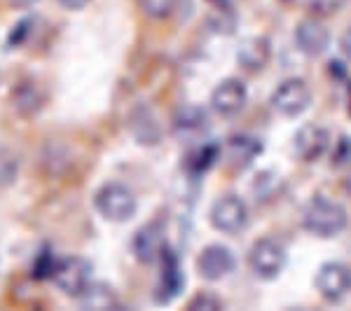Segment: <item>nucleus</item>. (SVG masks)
Returning a JSON list of instances; mask_svg holds the SVG:
<instances>
[{
	"instance_id": "1",
	"label": "nucleus",
	"mask_w": 351,
	"mask_h": 311,
	"mask_svg": "<svg viewBox=\"0 0 351 311\" xmlns=\"http://www.w3.org/2000/svg\"><path fill=\"white\" fill-rule=\"evenodd\" d=\"M347 223V208L337 201H330L328 197H314L302 211V227L321 239L337 236L339 232H344Z\"/></svg>"
},
{
	"instance_id": "2",
	"label": "nucleus",
	"mask_w": 351,
	"mask_h": 311,
	"mask_svg": "<svg viewBox=\"0 0 351 311\" xmlns=\"http://www.w3.org/2000/svg\"><path fill=\"white\" fill-rule=\"evenodd\" d=\"M94 206L106 220L110 223H127L136 213V197L134 192L122 183H106L101 185L94 197Z\"/></svg>"
},
{
	"instance_id": "3",
	"label": "nucleus",
	"mask_w": 351,
	"mask_h": 311,
	"mask_svg": "<svg viewBox=\"0 0 351 311\" xmlns=\"http://www.w3.org/2000/svg\"><path fill=\"white\" fill-rule=\"evenodd\" d=\"M92 264L87 262L80 256H68V258H59L52 274V281L66 295L80 297L89 286H92Z\"/></svg>"
},
{
	"instance_id": "4",
	"label": "nucleus",
	"mask_w": 351,
	"mask_h": 311,
	"mask_svg": "<svg viewBox=\"0 0 351 311\" xmlns=\"http://www.w3.org/2000/svg\"><path fill=\"white\" fill-rule=\"evenodd\" d=\"M311 87L302 77H288L271 94V108L284 117H300L311 105Z\"/></svg>"
},
{
	"instance_id": "5",
	"label": "nucleus",
	"mask_w": 351,
	"mask_h": 311,
	"mask_svg": "<svg viewBox=\"0 0 351 311\" xmlns=\"http://www.w3.org/2000/svg\"><path fill=\"white\" fill-rule=\"evenodd\" d=\"M248 264L258 279L271 281L286 267V251L274 239H258L248 251Z\"/></svg>"
},
{
	"instance_id": "6",
	"label": "nucleus",
	"mask_w": 351,
	"mask_h": 311,
	"mask_svg": "<svg viewBox=\"0 0 351 311\" xmlns=\"http://www.w3.org/2000/svg\"><path fill=\"white\" fill-rule=\"evenodd\" d=\"M208 220H211L213 227L218 232H223V234H237V232L243 229V225H246L248 208L241 197L225 195L213 201L211 211H208Z\"/></svg>"
},
{
	"instance_id": "7",
	"label": "nucleus",
	"mask_w": 351,
	"mask_h": 311,
	"mask_svg": "<svg viewBox=\"0 0 351 311\" xmlns=\"http://www.w3.org/2000/svg\"><path fill=\"white\" fill-rule=\"evenodd\" d=\"M319 295L328 302H339L351 293V267L344 262H326L321 264L314 279Z\"/></svg>"
},
{
	"instance_id": "8",
	"label": "nucleus",
	"mask_w": 351,
	"mask_h": 311,
	"mask_svg": "<svg viewBox=\"0 0 351 311\" xmlns=\"http://www.w3.org/2000/svg\"><path fill=\"white\" fill-rule=\"evenodd\" d=\"M330 148V132L319 124H302L293 136V150L302 162H316Z\"/></svg>"
},
{
	"instance_id": "9",
	"label": "nucleus",
	"mask_w": 351,
	"mask_h": 311,
	"mask_svg": "<svg viewBox=\"0 0 351 311\" xmlns=\"http://www.w3.org/2000/svg\"><path fill=\"white\" fill-rule=\"evenodd\" d=\"M295 45L298 49L309 59H319L328 52L330 47V31L324 21L314 19V16H307L295 26Z\"/></svg>"
},
{
	"instance_id": "10",
	"label": "nucleus",
	"mask_w": 351,
	"mask_h": 311,
	"mask_svg": "<svg viewBox=\"0 0 351 311\" xmlns=\"http://www.w3.org/2000/svg\"><path fill=\"white\" fill-rule=\"evenodd\" d=\"M237 267V258L228 246L223 244H211L202 248L199 258H197V271L202 274V279L206 281H220L225 276H230Z\"/></svg>"
},
{
	"instance_id": "11",
	"label": "nucleus",
	"mask_w": 351,
	"mask_h": 311,
	"mask_svg": "<svg viewBox=\"0 0 351 311\" xmlns=\"http://www.w3.org/2000/svg\"><path fill=\"white\" fill-rule=\"evenodd\" d=\"M134 256L138 262L143 264H152L157 260H162V256L167 253V234H164V227L160 223H148L143 225L138 232L134 234Z\"/></svg>"
},
{
	"instance_id": "12",
	"label": "nucleus",
	"mask_w": 351,
	"mask_h": 311,
	"mask_svg": "<svg viewBox=\"0 0 351 311\" xmlns=\"http://www.w3.org/2000/svg\"><path fill=\"white\" fill-rule=\"evenodd\" d=\"M248 101V92L246 84H243L239 77H228L213 89L211 94V108L223 117H232L239 115Z\"/></svg>"
},
{
	"instance_id": "13",
	"label": "nucleus",
	"mask_w": 351,
	"mask_h": 311,
	"mask_svg": "<svg viewBox=\"0 0 351 311\" xmlns=\"http://www.w3.org/2000/svg\"><path fill=\"white\" fill-rule=\"evenodd\" d=\"M271 59V42L267 36H253L241 42L239 52H237V61L248 73H258L269 64Z\"/></svg>"
},
{
	"instance_id": "14",
	"label": "nucleus",
	"mask_w": 351,
	"mask_h": 311,
	"mask_svg": "<svg viewBox=\"0 0 351 311\" xmlns=\"http://www.w3.org/2000/svg\"><path fill=\"white\" fill-rule=\"evenodd\" d=\"M183 290V274H180L178 258L171 248L162 256V276L157 284V302H171V299Z\"/></svg>"
},
{
	"instance_id": "15",
	"label": "nucleus",
	"mask_w": 351,
	"mask_h": 311,
	"mask_svg": "<svg viewBox=\"0 0 351 311\" xmlns=\"http://www.w3.org/2000/svg\"><path fill=\"white\" fill-rule=\"evenodd\" d=\"M260 155H263V143H260L256 136L237 134L228 140V157L232 160L234 166L248 169Z\"/></svg>"
},
{
	"instance_id": "16",
	"label": "nucleus",
	"mask_w": 351,
	"mask_h": 311,
	"mask_svg": "<svg viewBox=\"0 0 351 311\" xmlns=\"http://www.w3.org/2000/svg\"><path fill=\"white\" fill-rule=\"evenodd\" d=\"M80 302L84 311H110L117 304V297L110 286L94 284L92 281V286L80 295Z\"/></svg>"
},
{
	"instance_id": "17",
	"label": "nucleus",
	"mask_w": 351,
	"mask_h": 311,
	"mask_svg": "<svg viewBox=\"0 0 351 311\" xmlns=\"http://www.w3.org/2000/svg\"><path fill=\"white\" fill-rule=\"evenodd\" d=\"M206 124H208L206 112L202 108H197V105H185V108L178 112V117H176V129L183 134L202 132V129H206Z\"/></svg>"
},
{
	"instance_id": "18",
	"label": "nucleus",
	"mask_w": 351,
	"mask_h": 311,
	"mask_svg": "<svg viewBox=\"0 0 351 311\" xmlns=\"http://www.w3.org/2000/svg\"><path fill=\"white\" fill-rule=\"evenodd\" d=\"M14 103L21 115H33L43 108V96L36 84H21L14 92Z\"/></svg>"
},
{
	"instance_id": "19",
	"label": "nucleus",
	"mask_w": 351,
	"mask_h": 311,
	"mask_svg": "<svg viewBox=\"0 0 351 311\" xmlns=\"http://www.w3.org/2000/svg\"><path fill=\"white\" fill-rule=\"evenodd\" d=\"M218 152H220V150H218V145H216V143L202 145V148H197V150L188 157V166H190L195 173L208 171V169L213 166V162L218 160Z\"/></svg>"
},
{
	"instance_id": "20",
	"label": "nucleus",
	"mask_w": 351,
	"mask_h": 311,
	"mask_svg": "<svg viewBox=\"0 0 351 311\" xmlns=\"http://www.w3.org/2000/svg\"><path fill=\"white\" fill-rule=\"evenodd\" d=\"M19 173V160L10 148L0 145V188H10Z\"/></svg>"
},
{
	"instance_id": "21",
	"label": "nucleus",
	"mask_w": 351,
	"mask_h": 311,
	"mask_svg": "<svg viewBox=\"0 0 351 311\" xmlns=\"http://www.w3.org/2000/svg\"><path fill=\"white\" fill-rule=\"evenodd\" d=\"M176 5H178V0H138L141 12L157 21L169 19L176 12Z\"/></svg>"
},
{
	"instance_id": "22",
	"label": "nucleus",
	"mask_w": 351,
	"mask_h": 311,
	"mask_svg": "<svg viewBox=\"0 0 351 311\" xmlns=\"http://www.w3.org/2000/svg\"><path fill=\"white\" fill-rule=\"evenodd\" d=\"M188 311H220V302L213 295H197L195 299L190 302Z\"/></svg>"
},
{
	"instance_id": "23",
	"label": "nucleus",
	"mask_w": 351,
	"mask_h": 311,
	"mask_svg": "<svg viewBox=\"0 0 351 311\" xmlns=\"http://www.w3.org/2000/svg\"><path fill=\"white\" fill-rule=\"evenodd\" d=\"M56 3H59L61 8H66V10H82V8H87L92 0H56Z\"/></svg>"
},
{
	"instance_id": "24",
	"label": "nucleus",
	"mask_w": 351,
	"mask_h": 311,
	"mask_svg": "<svg viewBox=\"0 0 351 311\" xmlns=\"http://www.w3.org/2000/svg\"><path fill=\"white\" fill-rule=\"evenodd\" d=\"M339 148H342V152H335V164H344V162L349 160L347 150H351V140H349V138H344L342 143H339Z\"/></svg>"
},
{
	"instance_id": "25",
	"label": "nucleus",
	"mask_w": 351,
	"mask_h": 311,
	"mask_svg": "<svg viewBox=\"0 0 351 311\" xmlns=\"http://www.w3.org/2000/svg\"><path fill=\"white\" fill-rule=\"evenodd\" d=\"M342 49H344V54H347V59H351V26L342 36Z\"/></svg>"
},
{
	"instance_id": "26",
	"label": "nucleus",
	"mask_w": 351,
	"mask_h": 311,
	"mask_svg": "<svg viewBox=\"0 0 351 311\" xmlns=\"http://www.w3.org/2000/svg\"><path fill=\"white\" fill-rule=\"evenodd\" d=\"M5 3H8L10 8H14V10H24V8H31V5L38 3V0H5Z\"/></svg>"
},
{
	"instance_id": "27",
	"label": "nucleus",
	"mask_w": 351,
	"mask_h": 311,
	"mask_svg": "<svg viewBox=\"0 0 351 311\" xmlns=\"http://www.w3.org/2000/svg\"><path fill=\"white\" fill-rule=\"evenodd\" d=\"M110 311H132V309H127V307H122V304H115Z\"/></svg>"
}]
</instances>
